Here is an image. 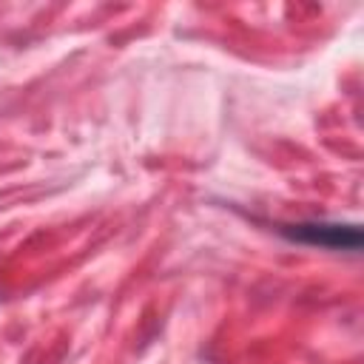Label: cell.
<instances>
[{
    "label": "cell",
    "mask_w": 364,
    "mask_h": 364,
    "mask_svg": "<svg viewBox=\"0 0 364 364\" xmlns=\"http://www.w3.org/2000/svg\"><path fill=\"white\" fill-rule=\"evenodd\" d=\"M284 239L310 245V247H324V250H347L358 253L361 250V228L350 222H296V225H282L279 228Z\"/></svg>",
    "instance_id": "obj_1"
}]
</instances>
